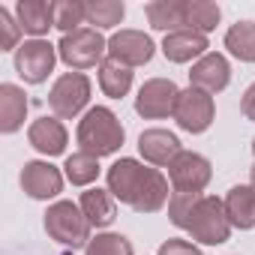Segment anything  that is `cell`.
I'll use <instances>...</instances> for the list:
<instances>
[{
    "label": "cell",
    "instance_id": "29",
    "mask_svg": "<svg viewBox=\"0 0 255 255\" xmlns=\"http://www.w3.org/2000/svg\"><path fill=\"white\" fill-rule=\"evenodd\" d=\"M18 36H21V27H18V21L9 15V9H3L0 6V51H18L21 45H18Z\"/></svg>",
    "mask_w": 255,
    "mask_h": 255
},
{
    "label": "cell",
    "instance_id": "12",
    "mask_svg": "<svg viewBox=\"0 0 255 255\" xmlns=\"http://www.w3.org/2000/svg\"><path fill=\"white\" fill-rule=\"evenodd\" d=\"M21 189L30 198H36V201H48V198L60 195L63 174H60V168H54L51 162H42V159L24 162V168H21Z\"/></svg>",
    "mask_w": 255,
    "mask_h": 255
},
{
    "label": "cell",
    "instance_id": "2",
    "mask_svg": "<svg viewBox=\"0 0 255 255\" xmlns=\"http://www.w3.org/2000/svg\"><path fill=\"white\" fill-rule=\"evenodd\" d=\"M168 219L189 231L192 240L204 246H219L231 237V222L225 213V201L216 195L201 192H171L168 198Z\"/></svg>",
    "mask_w": 255,
    "mask_h": 255
},
{
    "label": "cell",
    "instance_id": "16",
    "mask_svg": "<svg viewBox=\"0 0 255 255\" xmlns=\"http://www.w3.org/2000/svg\"><path fill=\"white\" fill-rule=\"evenodd\" d=\"M207 48H210V42L198 30H174V33H165V39H162V54L171 63L201 60L207 54Z\"/></svg>",
    "mask_w": 255,
    "mask_h": 255
},
{
    "label": "cell",
    "instance_id": "31",
    "mask_svg": "<svg viewBox=\"0 0 255 255\" xmlns=\"http://www.w3.org/2000/svg\"><path fill=\"white\" fill-rule=\"evenodd\" d=\"M240 111H243L246 120H255V84L246 87V93H243V99H240Z\"/></svg>",
    "mask_w": 255,
    "mask_h": 255
},
{
    "label": "cell",
    "instance_id": "25",
    "mask_svg": "<svg viewBox=\"0 0 255 255\" xmlns=\"http://www.w3.org/2000/svg\"><path fill=\"white\" fill-rule=\"evenodd\" d=\"M222 18V9L210 0H186V30H198V33H210Z\"/></svg>",
    "mask_w": 255,
    "mask_h": 255
},
{
    "label": "cell",
    "instance_id": "33",
    "mask_svg": "<svg viewBox=\"0 0 255 255\" xmlns=\"http://www.w3.org/2000/svg\"><path fill=\"white\" fill-rule=\"evenodd\" d=\"M252 153H255V141H252Z\"/></svg>",
    "mask_w": 255,
    "mask_h": 255
},
{
    "label": "cell",
    "instance_id": "13",
    "mask_svg": "<svg viewBox=\"0 0 255 255\" xmlns=\"http://www.w3.org/2000/svg\"><path fill=\"white\" fill-rule=\"evenodd\" d=\"M228 81H231V66H228V60L222 57V54H216V51H207L201 60H195L192 63V69H189V87H198V90H204V93H222L225 87H228Z\"/></svg>",
    "mask_w": 255,
    "mask_h": 255
},
{
    "label": "cell",
    "instance_id": "27",
    "mask_svg": "<svg viewBox=\"0 0 255 255\" xmlns=\"http://www.w3.org/2000/svg\"><path fill=\"white\" fill-rule=\"evenodd\" d=\"M81 24H87V9L81 0H54V27L66 33L81 30Z\"/></svg>",
    "mask_w": 255,
    "mask_h": 255
},
{
    "label": "cell",
    "instance_id": "24",
    "mask_svg": "<svg viewBox=\"0 0 255 255\" xmlns=\"http://www.w3.org/2000/svg\"><path fill=\"white\" fill-rule=\"evenodd\" d=\"M84 9H87V24H93V30H111L126 15V6L120 0H90V3H84Z\"/></svg>",
    "mask_w": 255,
    "mask_h": 255
},
{
    "label": "cell",
    "instance_id": "7",
    "mask_svg": "<svg viewBox=\"0 0 255 255\" xmlns=\"http://www.w3.org/2000/svg\"><path fill=\"white\" fill-rule=\"evenodd\" d=\"M213 114H216V105H213V96L198 90V87H186L180 90L177 96V105H174V120L183 132H204L207 126L213 123Z\"/></svg>",
    "mask_w": 255,
    "mask_h": 255
},
{
    "label": "cell",
    "instance_id": "17",
    "mask_svg": "<svg viewBox=\"0 0 255 255\" xmlns=\"http://www.w3.org/2000/svg\"><path fill=\"white\" fill-rule=\"evenodd\" d=\"M15 21L24 33L39 39L54 27V3L51 0H18L15 3Z\"/></svg>",
    "mask_w": 255,
    "mask_h": 255
},
{
    "label": "cell",
    "instance_id": "18",
    "mask_svg": "<svg viewBox=\"0 0 255 255\" xmlns=\"http://www.w3.org/2000/svg\"><path fill=\"white\" fill-rule=\"evenodd\" d=\"M27 96L18 84H0V132L12 135L21 129L24 114H27Z\"/></svg>",
    "mask_w": 255,
    "mask_h": 255
},
{
    "label": "cell",
    "instance_id": "4",
    "mask_svg": "<svg viewBox=\"0 0 255 255\" xmlns=\"http://www.w3.org/2000/svg\"><path fill=\"white\" fill-rule=\"evenodd\" d=\"M90 222L87 216L81 213L78 204L72 201H54L48 210H45V231L51 240H57L60 246H69V249H87V243L93 240L90 237Z\"/></svg>",
    "mask_w": 255,
    "mask_h": 255
},
{
    "label": "cell",
    "instance_id": "10",
    "mask_svg": "<svg viewBox=\"0 0 255 255\" xmlns=\"http://www.w3.org/2000/svg\"><path fill=\"white\" fill-rule=\"evenodd\" d=\"M180 87L171 78H150L141 84L138 96H135V111L144 120H162V117H174V105H177Z\"/></svg>",
    "mask_w": 255,
    "mask_h": 255
},
{
    "label": "cell",
    "instance_id": "6",
    "mask_svg": "<svg viewBox=\"0 0 255 255\" xmlns=\"http://www.w3.org/2000/svg\"><path fill=\"white\" fill-rule=\"evenodd\" d=\"M90 102V78L84 72H63L48 93V105L54 111V117L60 120H72L84 111V105Z\"/></svg>",
    "mask_w": 255,
    "mask_h": 255
},
{
    "label": "cell",
    "instance_id": "3",
    "mask_svg": "<svg viewBox=\"0 0 255 255\" xmlns=\"http://www.w3.org/2000/svg\"><path fill=\"white\" fill-rule=\"evenodd\" d=\"M75 138H78V147H81L84 153H90V156L99 159V156L117 153V150L123 147L126 132H123V126H120V120H117V114H114L111 108L93 105V108L78 120Z\"/></svg>",
    "mask_w": 255,
    "mask_h": 255
},
{
    "label": "cell",
    "instance_id": "30",
    "mask_svg": "<svg viewBox=\"0 0 255 255\" xmlns=\"http://www.w3.org/2000/svg\"><path fill=\"white\" fill-rule=\"evenodd\" d=\"M159 255H201V249L189 240H180V237H171L159 246Z\"/></svg>",
    "mask_w": 255,
    "mask_h": 255
},
{
    "label": "cell",
    "instance_id": "8",
    "mask_svg": "<svg viewBox=\"0 0 255 255\" xmlns=\"http://www.w3.org/2000/svg\"><path fill=\"white\" fill-rule=\"evenodd\" d=\"M210 177H213L210 162L195 150H180L174 156V162L168 165L171 192H204Z\"/></svg>",
    "mask_w": 255,
    "mask_h": 255
},
{
    "label": "cell",
    "instance_id": "28",
    "mask_svg": "<svg viewBox=\"0 0 255 255\" xmlns=\"http://www.w3.org/2000/svg\"><path fill=\"white\" fill-rule=\"evenodd\" d=\"M84 255H132V243L126 240L123 234L102 231V234H96V237L87 243Z\"/></svg>",
    "mask_w": 255,
    "mask_h": 255
},
{
    "label": "cell",
    "instance_id": "14",
    "mask_svg": "<svg viewBox=\"0 0 255 255\" xmlns=\"http://www.w3.org/2000/svg\"><path fill=\"white\" fill-rule=\"evenodd\" d=\"M180 150H183L180 138L168 129H144L138 135V153L144 156V162H150L156 168H168Z\"/></svg>",
    "mask_w": 255,
    "mask_h": 255
},
{
    "label": "cell",
    "instance_id": "15",
    "mask_svg": "<svg viewBox=\"0 0 255 255\" xmlns=\"http://www.w3.org/2000/svg\"><path fill=\"white\" fill-rule=\"evenodd\" d=\"M27 141L42 156H60L69 144V135H66V126L60 123V117H39V120L30 123Z\"/></svg>",
    "mask_w": 255,
    "mask_h": 255
},
{
    "label": "cell",
    "instance_id": "26",
    "mask_svg": "<svg viewBox=\"0 0 255 255\" xmlns=\"http://www.w3.org/2000/svg\"><path fill=\"white\" fill-rule=\"evenodd\" d=\"M63 168H66V180L72 186H90L99 177V159L90 156V153H84V150L66 156V165Z\"/></svg>",
    "mask_w": 255,
    "mask_h": 255
},
{
    "label": "cell",
    "instance_id": "19",
    "mask_svg": "<svg viewBox=\"0 0 255 255\" xmlns=\"http://www.w3.org/2000/svg\"><path fill=\"white\" fill-rule=\"evenodd\" d=\"M144 15L153 30H186V0H153L144 6Z\"/></svg>",
    "mask_w": 255,
    "mask_h": 255
},
{
    "label": "cell",
    "instance_id": "1",
    "mask_svg": "<svg viewBox=\"0 0 255 255\" xmlns=\"http://www.w3.org/2000/svg\"><path fill=\"white\" fill-rule=\"evenodd\" d=\"M108 192L135 213H159L168 204V177L138 159H117L108 168Z\"/></svg>",
    "mask_w": 255,
    "mask_h": 255
},
{
    "label": "cell",
    "instance_id": "23",
    "mask_svg": "<svg viewBox=\"0 0 255 255\" xmlns=\"http://www.w3.org/2000/svg\"><path fill=\"white\" fill-rule=\"evenodd\" d=\"M225 48L243 60V63H255V21H237L228 27L225 33Z\"/></svg>",
    "mask_w": 255,
    "mask_h": 255
},
{
    "label": "cell",
    "instance_id": "22",
    "mask_svg": "<svg viewBox=\"0 0 255 255\" xmlns=\"http://www.w3.org/2000/svg\"><path fill=\"white\" fill-rule=\"evenodd\" d=\"M99 87H102L105 96L123 99L126 93H129V87H132V69L117 63V60H111V57L102 60L99 63Z\"/></svg>",
    "mask_w": 255,
    "mask_h": 255
},
{
    "label": "cell",
    "instance_id": "32",
    "mask_svg": "<svg viewBox=\"0 0 255 255\" xmlns=\"http://www.w3.org/2000/svg\"><path fill=\"white\" fill-rule=\"evenodd\" d=\"M249 186H255V165L249 168Z\"/></svg>",
    "mask_w": 255,
    "mask_h": 255
},
{
    "label": "cell",
    "instance_id": "9",
    "mask_svg": "<svg viewBox=\"0 0 255 255\" xmlns=\"http://www.w3.org/2000/svg\"><path fill=\"white\" fill-rule=\"evenodd\" d=\"M57 63V48L48 39H27L18 51H15V72L27 81V84H42Z\"/></svg>",
    "mask_w": 255,
    "mask_h": 255
},
{
    "label": "cell",
    "instance_id": "20",
    "mask_svg": "<svg viewBox=\"0 0 255 255\" xmlns=\"http://www.w3.org/2000/svg\"><path fill=\"white\" fill-rule=\"evenodd\" d=\"M225 213L231 228L240 231L255 228V186H234L225 195Z\"/></svg>",
    "mask_w": 255,
    "mask_h": 255
},
{
    "label": "cell",
    "instance_id": "5",
    "mask_svg": "<svg viewBox=\"0 0 255 255\" xmlns=\"http://www.w3.org/2000/svg\"><path fill=\"white\" fill-rule=\"evenodd\" d=\"M102 54H108V42H105L102 33L93 30V27H81V30H75V33H66V36L57 42V57H60L69 69H75V72L102 63Z\"/></svg>",
    "mask_w": 255,
    "mask_h": 255
},
{
    "label": "cell",
    "instance_id": "11",
    "mask_svg": "<svg viewBox=\"0 0 255 255\" xmlns=\"http://www.w3.org/2000/svg\"><path fill=\"white\" fill-rule=\"evenodd\" d=\"M153 39L144 33V30H117L111 39H108V57L123 63V66H144L153 60Z\"/></svg>",
    "mask_w": 255,
    "mask_h": 255
},
{
    "label": "cell",
    "instance_id": "21",
    "mask_svg": "<svg viewBox=\"0 0 255 255\" xmlns=\"http://www.w3.org/2000/svg\"><path fill=\"white\" fill-rule=\"evenodd\" d=\"M78 207H81V213L87 216V222H90L93 228H108V225L114 222V216H117V210H114V195L105 192V189H99V186L81 192Z\"/></svg>",
    "mask_w": 255,
    "mask_h": 255
}]
</instances>
